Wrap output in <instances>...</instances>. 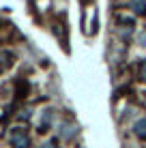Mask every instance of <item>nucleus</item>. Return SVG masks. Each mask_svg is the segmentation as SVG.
Returning a JSON list of instances; mask_svg holds the SVG:
<instances>
[{
  "mask_svg": "<svg viewBox=\"0 0 146 148\" xmlns=\"http://www.w3.org/2000/svg\"><path fill=\"white\" fill-rule=\"evenodd\" d=\"M13 144L17 146V148H26V137H22V135H13Z\"/></svg>",
  "mask_w": 146,
  "mask_h": 148,
  "instance_id": "obj_1",
  "label": "nucleus"
},
{
  "mask_svg": "<svg viewBox=\"0 0 146 148\" xmlns=\"http://www.w3.org/2000/svg\"><path fill=\"white\" fill-rule=\"evenodd\" d=\"M45 148H52V144H45Z\"/></svg>",
  "mask_w": 146,
  "mask_h": 148,
  "instance_id": "obj_2",
  "label": "nucleus"
},
{
  "mask_svg": "<svg viewBox=\"0 0 146 148\" xmlns=\"http://www.w3.org/2000/svg\"><path fill=\"white\" fill-rule=\"evenodd\" d=\"M144 75H146V64H144Z\"/></svg>",
  "mask_w": 146,
  "mask_h": 148,
  "instance_id": "obj_3",
  "label": "nucleus"
}]
</instances>
